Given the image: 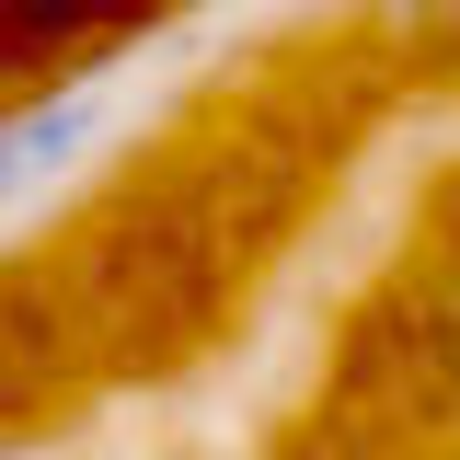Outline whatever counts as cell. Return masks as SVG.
<instances>
[{
  "instance_id": "obj_4",
  "label": "cell",
  "mask_w": 460,
  "mask_h": 460,
  "mask_svg": "<svg viewBox=\"0 0 460 460\" xmlns=\"http://www.w3.org/2000/svg\"><path fill=\"white\" fill-rule=\"evenodd\" d=\"M58 12H69V35H115V23H150L172 0H58Z\"/></svg>"
},
{
  "instance_id": "obj_2",
  "label": "cell",
  "mask_w": 460,
  "mask_h": 460,
  "mask_svg": "<svg viewBox=\"0 0 460 460\" xmlns=\"http://www.w3.org/2000/svg\"><path fill=\"white\" fill-rule=\"evenodd\" d=\"M414 299H426V323H438V345H449V368H460V208L438 219V253H426Z\"/></svg>"
},
{
  "instance_id": "obj_3",
  "label": "cell",
  "mask_w": 460,
  "mask_h": 460,
  "mask_svg": "<svg viewBox=\"0 0 460 460\" xmlns=\"http://www.w3.org/2000/svg\"><path fill=\"white\" fill-rule=\"evenodd\" d=\"M402 47H460V0H368Z\"/></svg>"
},
{
  "instance_id": "obj_1",
  "label": "cell",
  "mask_w": 460,
  "mask_h": 460,
  "mask_svg": "<svg viewBox=\"0 0 460 460\" xmlns=\"http://www.w3.org/2000/svg\"><path fill=\"white\" fill-rule=\"evenodd\" d=\"M104 127H115V93H104V81L23 93V104L0 115V208H35L47 184H69V172L104 150Z\"/></svg>"
}]
</instances>
